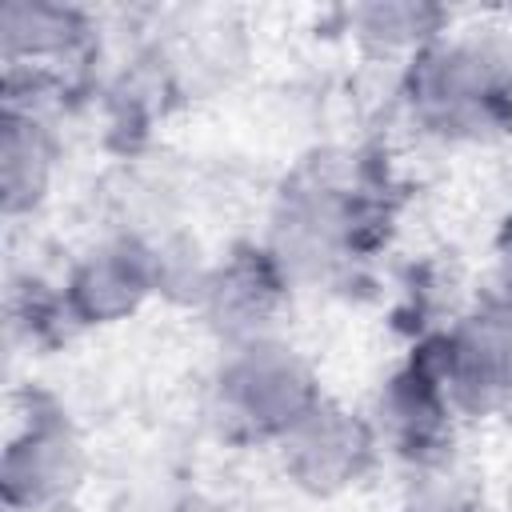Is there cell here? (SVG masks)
<instances>
[{
	"label": "cell",
	"mask_w": 512,
	"mask_h": 512,
	"mask_svg": "<svg viewBox=\"0 0 512 512\" xmlns=\"http://www.w3.org/2000/svg\"><path fill=\"white\" fill-rule=\"evenodd\" d=\"M220 404L224 416L252 436H288L320 404V392L292 348L248 340L220 376Z\"/></svg>",
	"instance_id": "cell-2"
},
{
	"label": "cell",
	"mask_w": 512,
	"mask_h": 512,
	"mask_svg": "<svg viewBox=\"0 0 512 512\" xmlns=\"http://www.w3.org/2000/svg\"><path fill=\"white\" fill-rule=\"evenodd\" d=\"M416 100L436 128L480 136L512 116V36L504 28H472L460 40L420 56Z\"/></svg>",
	"instance_id": "cell-1"
},
{
	"label": "cell",
	"mask_w": 512,
	"mask_h": 512,
	"mask_svg": "<svg viewBox=\"0 0 512 512\" xmlns=\"http://www.w3.org/2000/svg\"><path fill=\"white\" fill-rule=\"evenodd\" d=\"M444 392L472 408H500V396L512 380V316L508 308H484L468 316L452 336H440L424 348Z\"/></svg>",
	"instance_id": "cell-4"
},
{
	"label": "cell",
	"mask_w": 512,
	"mask_h": 512,
	"mask_svg": "<svg viewBox=\"0 0 512 512\" xmlns=\"http://www.w3.org/2000/svg\"><path fill=\"white\" fill-rule=\"evenodd\" d=\"M280 268L268 252H236L220 272H212L204 280V296H208V312L212 320L244 340H260L256 332L268 324V316L280 304Z\"/></svg>",
	"instance_id": "cell-7"
},
{
	"label": "cell",
	"mask_w": 512,
	"mask_h": 512,
	"mask_svg": "<svg viewBox=\"0 0 512 512\" xmlns=\"http://www.w3.org/2000/svg\"><path fill=\"white\" fill-rule=\"evenodd\" d=\"M500 412H508V420H512V380H508V388L500 396Z\"/></svg>",
	"instance_id": "cell-14"
},
{
	"label": "cell",
	"mask_w": 512,
	"mask_h": 512,
	"mask_svg": "<svg viewBox=\"0 0 512 512\" xmlns=\"http://www.w3.org/2000/svg\"><path fill=\"white\" fill-rule=\"evenodd\" d=\"M84 476L76 432L56 408H32L28 424L4 448V500L20 512H60Z\"/></svg>",
	"instance_id": "cell-3"
},
{
	"label": "cell",
	"mask_w": 512,
	"mask_h": 512,
	"mask_svg": "<svg viewBox=\"0 0 512 512\" xmlns=\"http://www.w3.org/2000/svg\"><path fill=\"white\" fill-rule=\"evenodd\" d=\"M504 256H500V268H504V284H508V292H512V228L504 232V248H500Z\"/></svg>",
	"instance_id": "cell-13"
},
{
	"label": "cell",
	"mask_w": 512,
	"mask_h": 512,
	"mask_svg": "<svg viewBox=\"0 0 512 512\" xmlns=\"http://www.w3.org/2000/svg\"><path fill=\"white\" fill-rule=\"evenodd\" d=\"M84 20L72 8L52 4H8L4 8V56L16 60H44L68 56L84 40Z\"/></svg>",
	"instance_id": "cell-10"
},
{
	"label": "cell",
	"mask_w": 512,
	"mask_h": 512,
	"mask_svg": "<svg viewBox=\"0 0 512 512\" xmlns=\"http://www.w3.org/2000/svg\"><path fill=\"white\" fill-rule=\"evenodd\" d=\"M152 284H156L152 256L140 252L136 244H112L92 252L76 268L68 284V308L88 324H108L128 316L148 296Z\"/></svg>",
	"instance_id": "cell-6"
},
{
	"label": "cell",
	"mask_w": 512,
	"mask_h": 512,
	"mask_svg": "<svg viewBox=\"0 0 512 512\" xmlns=\"http://www.w3.org/2000/svg\"><path fill=\"white\" fill-rule=\"evenodd\" d=\"M52 156L56 148H52L48 128L32 112H20L8 104L0 120V180H4L8 212H24L44 196Z\"/></svg>",
	"instance_id": "cell-9"
},
{
	"label": "cell",
	"mask_w": 512,
	"mask_h": 512,
	"mask_svg": "<svg viewBox=\"0 0 512 512\" xmlns=\"http://www.w3.org/2000/svg\"><path fill=\"white\" fill-rule=\"evenodd\" d=\"M372 428L352 412L332 404H316L288 436H284V468L308 492H336L356 484L372 464Z\"/></svg>",
	"instance_id": "cell-5"
},
{
	"label": "cell",
	"mask_w": 512,
	"mask_h": 512,
	"mask_svg": "<svg viewBox=\"0 0 512 512\" xmlns=\"http://www.w3.org/2000/svg\"><path fill=\"white\" fill-rule=\"evenodd\" d=\"M408 512H480V504L460 480L424 476L408 496Z\"/></svg>",
	"instance_id": "cell-12"
},
{
	"label": "cell",
	"mask_w": 512,
	"mask_h": 512,
	"mask_svg": "<svg viewBox=\"0 0 512 512\" xmlns=\"http://www.w3.org/2000/svg\"><path fill=\"white\" fill-rule=\"evenodd\" d=\"M380 408H384L388 432L404 456L436 460V448L444 444V432H448V420H444L448 392L424 352L412 360L408 372H400L388 384V396L380 400Z\"/></svg>",
	"instance_id": "cell-8"
},
{
	"label": "cell",
	"mask_w": 512,
	"mask_h": 512,
	"mask_svg": "<svg viewBox=\"0 0 512 512\" xmlns=\"http://www.w3.org/2000/svg\"><path fill=\"white\" fill-rule=\"evenodd\" d=\"M440 12L436 8H420V4H372L360 12V28L364 36H376L384 44H408L420 40L428 32H436Z\"/></svg>",
	"instance_id": "cell-11"
},
{
	"label": "cell",
	"mask_w": 512,
	"mask_h": 512,
	"mask_svg": "<svg viewBox=\"0 0 512 512\" xmlns=\"http://www.w3.org/2000/svg\"><path fill=\"white\" fill-rule=\"evenodd\" d=\"M180 512H200V508H192V504H188V508H180Z\"/></svg>",
	"instance_id": "cell-15"
}]
</instances>
